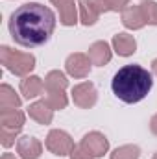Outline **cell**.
<instances>
[{
	"label": "cell",
	"instance_id": "6da1fadb",
	"mask_svg": "<svg viewBox=\"0 0 157 159\" xmlns=\"http://www.w3.org/2000/svg\"><path fill=\"white\" fill-rule=\"evenodd\" d=\"M56 30V15L39 2H28L17 7L9 17V34L20 46H41Z\"/></svg>",
	"mask_w": 157,
	"mask_h": 159
},
{
	"label": "cell",
	"instance_id": "7a4b0ae2",
	"mask_svg": "<svg viewBox=\"0 0 157 159\" xmlns=\"http://www.w3.org/2000/svg\"><path fill=\"white\" fill-rule=\"evenodd\" d=\"M152 87H154L152 72H148L141 65H126L118 69V72L113 76L111 81V89L115 96L126 104L141 102L142 98H146Z\"/></svg>",
	"mask_w": 157,
	"mask_h": 159
},
{
	"label": "cell",
	"instance_id": "3957f363",
	"mask_svg": "<svg viewBox=\"0 0 157 159\" xmlns=\"http://www.w3.org/2000/svg\"><path fill=\"white\" fill-rule=\"evenodd\" d=\"M0 61L9 72H13L15 76H20V78L30 76V72L35 67V57L32 54L19 52V50H13L9 46L0 48Z\"/></svg>",
	"mask_w": 157,
	"mask_h": 159
},
{
	"label": "cell",
	"instance_id": "277c9868",
	"mask_svg": "<svg viewBox=\"0 0 157 159\" xmlns=\"http://www.w3.org/2000/svg\"><path fill=\"white\" fill-rule=\"evenodd\" d=\"M44 146H46L54 156L63 157V156H70V152H72V148H74L76 144H74L72 137H70L67 131H63V129H52V131L46 135Z\"/></svg>",
	"mask_w": 157,
	"mask_h": 159
},
{
	"label": "cell",
	"instance_id": "5b68a950",
	"mask_svg": "<svg viewBox=\"0 0 157 159\" xmlns=\"http://www.w3.org/2000/svg\"><path fill=\"white\" fill-rule=\"evenodd\" d=\"M72 100H74V104L78 107H81V109L92 107L96 104V100H98V93H96L94 83L81 81L78 85H74V89H72Z\"/></svg>",
	"mask_w": 157,
	"mask_h": 159
},
{
	"label": "cell",
	"instance_id": "8992f818",
	"mask_svg": "<svg viewBox=\"0 0 157 159\" xmlns=\"http://www.w3.org/2000/svg\"><path fill=\"white\" fill-rule=\"evenodd\" d=\"M92 157H104L105 154H107V150H109V141H107V137L104 135V133H100V131H91V133H87L83 139H81V143H79Z\"/></svg>",
	"mask_w": 157,
	"mask_h": 159
},
{
	"label": "cell",
	"instance_id": "52a82bcc",
	"mask_svg": "<svg viewBox=\"0 0 157 159\" xmlns=\"http://www.w3.org/2000/svg\"><path fill=\"white\" fill-rule=\"evenodd\" d=\"M91 65H92V63H91L89 56H85V54H81V52L70 54V56L67 57V61H65L67 72H69L70 76H74V78H85V76H89Z\"/></svg>",
	"mask_w": 157,
	"mask_h": 159
},
{
	"label": "cell",
	"instance_id": "ba28073f",
	"mask_svg": "<svg viewBox=\"0 0 157 159\" xmlns=\"http://www.w3.org/2000/svg\"><path fill=\"white\" fill-rule=\"evenodd\" d=\"M17 154L20 159H39L43 154V144L35 137L22 135L17 139Z\"/></svg>",
	"mask_w": 157,
	"mask_h": 159
},
{
	"label": "cell",
	"instance_id": "9c48e42d",
	"mask_svg": "<svg viewBox=\"0 0 157 159\" xmlns=\"http://www.w3.org/2000/svg\"><path fill=\"white\" fill-rule=\"evenodd\" d=\"M24 113L20 109H0V129L19 133L24 126Z\"/></svg>",
	"mask_w": 157,
	"mask_h": 159
},
{
	"label": "cell",
	"instance_id": "30bf717a",
	"mask_svg": "<svg viewBox=\"0 0 157 159\" xmlns=\"http://www.w3.org/2000/svg\"><path fill=\"white\" fill-rule=\"evenodd\" d=\"M87 56H89V59H91L92 65L104 67V65H107V63L111 61L113 50H111L109 43H105V41H96V43H92V44L89 46Z\"/></svg>",
	"mask_w": 157,
	"mask_h": 159
},
{
	"label": "cell",
	"instance_id": "8fae6325",
	"mask_svg": "<svg viewBox=\"0 0 157 159\" xmlns=\"http://www.w3.org/2000/svg\"><path fill=\"white\" fill-rule=\"evenodd\" d=\"M59 9V22L63 26H74L78 22V9L74 0H50Z\"/></svg>",
	"mask_w": 157,
	"mask_h": 159
},
{
	"label": "cell",
	"instance_id": "7c38bea8",
	"mask_svg": "<svg viewBox=\"0 0 157 159\" xmlns=\"http://www.w3.org/2000/svg\"><path fill=\"white\" fill-rule=\"evenodd\" d=\"M122 24L126 28H129V30H141V28H144L146 20H144L141 6H128L122 11Z\"/></svg>",
	"mask_w": 157,
	"mask_h": 159
},
{
	"label": "cell",
	"instance_id": "4fadbf2b",
	"mask_svg": "<svg viewBox=\"0 0 157 159\" xmlns=\"http://www.w3.org/2000/svg\"><path fill=\"white\" fill-rule=\"evenodd\" d=\"M111 44H113V50L117 52L118 56H122V57L133 56L135 50H137V41L129 34H117L113 37V41H111Z\"/></svg>",
	"mask_w": 157,
	"mask_h": 159
},
{
	"label": "cell",
	"instance_id": "5bb4252c",
	"mask_svg": "<svg viewBox=\"0 0 157 159\" xmlns=\"http://www.w3.org/2000/svg\"><path fill=\"white\" fill-rule=\"evenodd\" d=\"M28 115H30V119H34L35 122L46 126V124H50L52 119H54V109L48 106L46 100H37V102H34L28 107Z\"/></svg>",
	"mask_w": 157,
	"mask_h": 159
},
{
	"label": "cell",
	"instance_id": "9a60e30c",
	"mask_svg": "<svg viewBox=\"0 0 157 159\" xmlns=\"http://www.w3.org/2000/svg\"><path fill=\"white\" fill-rule=\"evenodd\" d=\"M69 87V80L61 70H50L44 78V94L50 93H65Z\"/></svg>",
	"mask_w": 157,
	"mask_h": 159
},
{
	"label": "cell",
	"instance_id": "2e32d148",
	"mask_svg": "<svg viewBox=\"0 0 157 159\" xmlns=\"http://www.w3.org/2000/svg\"><path fill=\"white\" fill-rule=\"evenodd\" d=\"M20 93L24 98H35L44 93V81L39 76H26L20 81Z\"/></svg>",
	"mask_w": 157,
	"mask_h": 159
},
{
	"label": "cell",
	"instance_id": "e0dca14e",
	"mask_svg": "<svg viewBox=\"0 0 157 159\" xmlns=\"http://www.w3.org/2000/svg\"><path fill=\"white\" fill-rule=\"evenodd\" d=\"M22 104L20 96L15 93L13 87H9L7 83L0 85V109H19Z\"/></svg>",
	"mask_w": 157,
	"mask_h": 159
},
{
	"label": "cell",
	"instance_id": "ac0fdd59",
	"mask_svg": "<svg viewBox=\"0 0 157 159\" xmlns=\"http://www.w3.org/2000/svg\"><path fill=\"white\" fill-rule=\"evenodd\" d=\"M98 17H100V15L94 11V7H92L87 0H81V2H79V20H81L83 26H92V24H96Z\"/></svg>",
	"mask_w": 157,
	"mask_h": 159
},
{
	"label": "cell",
	"instance_id": "d6986e66",
	"mask_svg": "<svg viewBox=\"0 0 157 159\" xmlns=\"http://www.w3.org/2000/svg\"><path fill=\"white\" fill-rule=\"evenodd\" d=\"M141 157V148L137 144H124L113 150L111 159H139Z\"/></svg>",
	"mask_w": 157,
	"mask_h": 159
},
{
	"label": "cell",
	"instance_id": "ffe728a7",
	"mask_svg": "<svg viewBox=\"0 0 157 159\" xmlns=\"http://www.w3.org/2000/svg\"><path fill=\"white\" fill-rule=\"evenodd\" d=\"M139 6L142 9V15H144L146 24L157 26V2H154V0H144Z\"/></svg>",
	"mask_w": 157,
	"mask_h": 159
},
{
	"label": "cell",
	"instance_id": "44dd1931",
	"mask_svg": "<svg viewBox=\"0 0 157 159\" xmlns=\"http://www.w3.org/2000/svg\"><path fill=\"white\" fill-rule=\"evenodd\" d=\"M19 133H13V131H7V129H0V143L9 148L11 144H15V139H17Z\"/></svg>",
	"mask_w": 157,
	"mask_h": 159
},
{
	"label": "cell",
	"instance_id": "7402d4cb",
	"mask_svg": "<svg viewBox=\"0 0 157 159\" xmlns=\"http://www.w3.org/2000/svg\"><path fill=\"white\" fill-rule=\"evenodd\" d=\"M70 159H94L81 144H76L74 148H72V152H70Z\"/></svg>",
	"mask_w": 157,
	"mask_h": 159
},
{
	"label": "cell",
	"instance_id": "603a6c76",
	"mask_svg": "<svg viewBox=\"0 0 157 159\" xmlns=\"http://www.w3.org/2000/svg\"><path fill=\"white\" fill-rule=\"evenodd\" d=\"M109 6V11H124L129 6V0H105Z\"/></svg>",
	"mask_w": 157,
	"mask_h": 159
},
{
	"label": "cell",
	"instance_id": "cb8c5ba5",
	"mask_svg": "<svg viewBox=\"0 0 157 159\" xmlns=\"http://www.w3.org/2000/svg\"><path fill=\"white\" fill-rule=\"evenodd\" d=\"M92 7H94V11L98 13V15H102V13H107L109 11V6H107V2L105 0H87Z\"/></svg>",
	"mask_w": 157,
	"mask_h": 159
},
{
	"label": "cell",
	"instance_id": "d4e9b609",
	"mask_svg": "<svg viewBox=\"0 0 157 159\" xmlns=\"http://www.w3.org/2000/svg\"><path fill=\"white\" fill-rule=\"evenodd\" d=\"M150 131H152L154 135H157V113L150 119Z\"/></svg>",
	"mask_w": 157,
	"mask_h": 159
},
{
	"label": "cell",
	"instance_id": "484cf974",
	"mask_svg": "<svg viewBox=\"0 0 157 159\" xmlns=\"http://www.w3.org/2000/svg\"><path fill=\"white\" fill-rule=\"evenodd\" d=\"M2 159H17L13 154H2Z\"/></svg>",
	"mask_w": 157,
	"mask_h": 159
},
{
	"label": "cell",
	"instance_id": "4316f807",
	"mask_svg": "<svg viewBox=\"0 0 157 159\" xmlns=\"http://www.w3.org/2000/svg\"><path fill=\"white\" fill-rule=\"evenodd\" d=\"M152 70H154V74L157 76V59H154V63H152Z\"/></svg>",
	"mask_w": 157,
	"mask_h": 159
},
{
	"label": "cell",
	"instance_id": "83f0119b",
	"mask_svg": "<svg viewBox=\"0 0 157 159\" xmlns=\"http://www.w3.org/2000/svg\"><path fill=\"white\" fill-rule=\"evenodd\" d=\"M152 159H157V154H155V156H154V157H152Z\"/></svg>",
	"mask_w": 157,
	"mask_h": 159
}]
</instances>
